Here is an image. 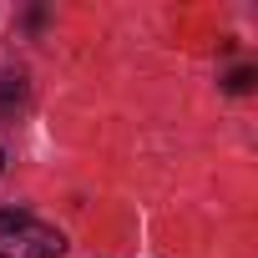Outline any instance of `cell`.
<instances>
[{
	"instance_id": "6da1fadb",
	"label": "cell",
	"mask_w": 258,
	"mask_h": 258,
	"mask_svg": "<svg viewBox=\"0 0 258 258\" xmlns=\"http://www.w3.org/2000/svg\"><path fill=\"white\" fill-rule=\"evenodd\" d=\"M66 238L26 213H0V258H56Z\"/></svg>"
},
{
	"instance_id": "7a4b0ae2",
	"label": "cell",
	"mask_w": 258,
	"mask_h": 258,
	"mask_svg": "<svg viewBox=\"0 0 258 258\" xmlns=\"http://www.w3.org/2000/svg\"><path fill=\"white\" fill-rule=\"evenodd\" d=\"M248 86H253V66H238L228 76V91H248Z\"/></svg>"
},
{
	"instance_id": "3957f363",
	"label": "cell",
	"mask_w": 258,
	"mask_h": 258,
	"mask_svg": "<svg viewBox=\"0 0 258 258\" xmlns=\"http://www.w3.org/2000/svg\"><path fill=\"white\" fill-rule=\"evenodd\" d=\"M0 167H6V152H0Z\"/></svg>"
}]
</instances>
